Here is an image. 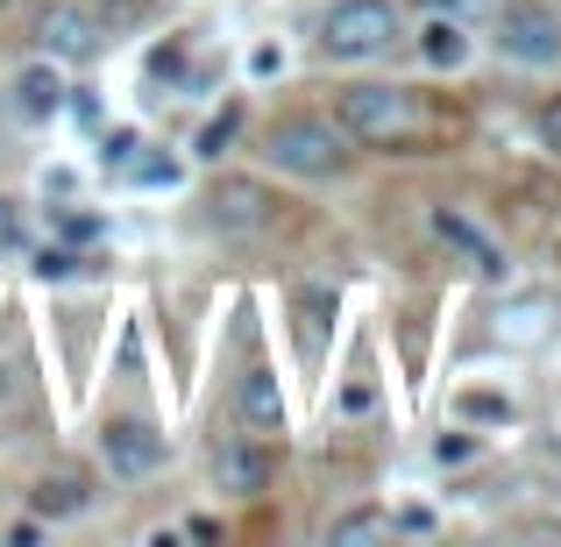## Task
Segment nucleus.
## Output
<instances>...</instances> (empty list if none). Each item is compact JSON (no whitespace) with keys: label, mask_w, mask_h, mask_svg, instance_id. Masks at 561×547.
I'll return each instance as SVG.
<instances>
[{"label":"nucleus","mask_w":561,"mask_h":547,"mask_svg":"<svg viewBox=\"0 0 561 547\" xmlns=\"http://www.w3.org/2000/svg\"><path fill=\"white\" fill-rule=\"evenodd\" d=\"M334 122L348 128V143H370V150H405V143L420 136V93H405V86H383V79L342 86V100H334Z\"/></svg>","instance_id":"1"},{"label":"nucleus","mask_w":561,"mask_h":547,"mask_svg":"<svg viewBox=\"0 0 561 547\" xmlns=\"http://www.w3.org/2000/svg\"><path fill=\"white\" fill-rule=\"evenodd\" d=\"M263 157L291 179H334L348 164V128L334 114H285V122L263 136Z\"/></svg>","instance_id":"2"},{"label":"nucleus","mask_w":561,"mask_h":547,"mask_svg":"<svg viewBox=\"0 0 561 547\" xmlns=\"http://www.w3.org/2000/svg\"><path fill=\"white\" fill-rule=\"evenodd\" d=\"M391 43H398V8L391 0H334L328 22H320V50L342 57V65L383 57Z\"/></svg>","instance_id":"3"},{"label":"nucleus","mask_w":561,"mask_h":547,"mask_svg":"<svg viewBox=\"0 0 561 547\" xmlns=\"http://www.w3.org/2000/svg\"><path fill=\"white\" fill-rule=\"evenodd\" d=\"M497 50H505L512 65H534V71L561 65V14L548 0H512V8L497 14Z\"/></svg>","instance_id":"4"},{"label":"nucleus","mask_w":561,"mask_h":547,"mask_svg":"<svg viewBox=\"0 0 561 547\" xmlns=\"http://www.w3.org/2000/svg\"><path fill=\"white\" fill-rule=\"evenodd\" d=\"M561 334V299L554 292H512L505 306H497L491 320V342L505 349V356H534V349H548Z\"/></svg>","instance_id":"5"},{"label":"nucleus","mask_w":561,"mask_h":547,"mask_svg":"<svg viewBox=\"0 0 561 547\" xmlns=\"http://www.w3.org/2000/svg\"><path fill=\"white\" fill-rule=\"evenodd\" d=\"M426 228H434V242L448 249L455 263H469L477 277H505V242H497V235L483 228V220H469L462 206H448V200H440L434 214H426Z\"/></svg>","instance_id":"6"},{"label":"nucleus","mask_w":561,"mask_h":547,"mask_svg":"<svg viewBox=\"0 0 561 547\" xmlns=\"http://www.w3.org/2000/svg\"><path fill=\"white\" fill-rule=\"evenodd\" d=\"M277 220V200L263 179H214V192H206V228L220 235H263Z\"/></svg>","instance_id":"7"},{"label":"nucleus","mask_w":561,"mask_h":547,"mask_svg":"<svg viewBox=\"0 0 561 547\" xmlns=\"http://www.w3.org/2000/svg\"><path fill=\"white\" fill-rule=\"evenodd\" d=\"M100 463H107V477L142 483V477H157V463H164V434H157L150 420H107L100 426Z\"/></svg>","instance_id":"8"},{"label":"nucleus","mask_w":561,"mask_h":547,"mask_svg":"<svg viewBox=\"0 0 561 547\" xmlns=\"http://www.w3.org/2000/svg\"><path fill=\"white\" fill-rule=\"evenodd\" d=\"M100 14L93 8H79V0H57V8H43V22H36V43H43V57H57V65H85V57L100 50Z\"/></svg>","instance_id":"9"},{"label":"nucleus","mask_w":561,"mask_h":547,"mask_svg":"<svg viewBox=\"0 0 561 547\" xmlns=\"http://www.w3.org/2000/svg\"><path fill=\"white\" fill-rule=\"evenodd\" d=\"M214 483L228 498H256L263 483H271V455H263L256 441H220L214 448Z\"/></svg>","instance_id":"10"},{"label":"nucleus","mask_w":561,"mask_h":547,"mask_svg":"<svg viewBox=\"0 0 561 547\" xmlns=\"http://www.w3.org/2000/svg\"><path fill=\"white\" fill-rule=\"evenodd\" d=\"M57 107H65V71H57V57H36V65L14 71V114H22V122H50Z\"/></svg>","instance_id":"11"},{"label":"nucleus","mask_w":561,"mask_h":547,"mask_svg":"<svg viewBox=\"0 0 561 547\" xmlns=\"http://www.w3.org/2000/svg\"><path fill=\"white\" fill-rule=\"evenodd\" d=\"M234 412H242L249 434H285V391H277L271 369H249V377L234 384Z\"/></svg>","instance_id":"12"},{"label":"nucleus","mask_w":561,"mask_h":547,"mask_svg":"<svg viewBox=\"0 0 561 547\" xmlns=\"http://www.w3.org/2000/svg\"><path fill=\"white\" fill-rule=\"evenodd\" d=\"M420 57H426L434 71H462V65H469V29H462V14H426Z\"/></svg>","instance_id":"13"},{"label":"nucleus","mask_w":561,"mask_h":547,"mask_svg":"<svg viewBox=\"0 0 561 547\" xmlns=\"http://www.w3.org/2000/svg\"><path fill=\"white\" fill-rule=\"evenodd\" d=\"M36 512H43V520H79V512H85V483L71 477V469L43 477L36 483Z\"/></svg>","instance_id":"14"},{"label":"nucleus","mask_w":561,"mask_h":547,"mask_svg":"<svg viewBox=\"0 0 561 547\" xmlns=\"http://www.w3.org/2000/svg\"><path fill=\"white\" fill-rule=\"evenodd\" d=\"M383 534H391V512H370V505H363V512H342V520L328 526L334 547H348V540H383Z\"/></svg>","instance_id":"15"},{"label":"nucleus","mask_w":561,"mask_h":547,"mask_svg":"<svg viewBox=\"0 0 561 547\" xmlns=\"http://www.w3.org/2000/svg\"><path fill=\"white\" fill-rule=\"evenodd\" d=\"M128 179H136V185H179L185 179V164H179V157H128Z\"/></svg>","instance_id":"16"},{"label":"nucleus","mask_w":561,"mask_h":547,"mask_svg":"<svg viewBox=\"0 0 561 547\" xmlns=\"http://www.w3.org/2000/svg\"><path fill=\"white\" fill-rule=\"evenodd\" d=\"M234 128H242V107H220L214 122L199 128V143H192V150H199V157H220V150L234 143Z\"/></svg>","instance_id":"17"},{"label":"nucleus","mask_w":561,"mask_h":547,"mask_svg":"<svg viewBox=\"0 0 561 547\" xmlns=\"http://www.w3.org/2000/svg\"><path fill=\"white\" fill-rule=\"evenodd\" d=\"M455 412H462V420H497V426H512V398H497V391H462V398H455Z\"/></svg>","instance_id":"18"},{"label":"nucleus","mask_w":561,"mask_h":547,"mask_svg":"<svg viewBox=\"0 0 561 547\" xmlns=\"http://www.w3.org/2000/svg\"><path fill=\"white\" fill-rule=\"evenodd\" d=\"M28 271H36L43 285H57V277H71V271H79V257H71L65 242H50V249H36V263H28Z\"/></svg>","instance_id":"19"},{"label":"nucleus","mask_w":561,"mask_h":547,"mask_svg":"<svg viewBox=\"0 0 561 547\" xmlns=\"http://www.w3.org/2000/svg\"><path fill=\"white\" fill-rule=\"evenodd\" d=\"M534 136H540V150H554L561 157V93L540 100V114H534Z\"/></svg>","instance_id":"20"},{"label":"nucleus","mask_w":561,"mask_h":547,"mask_svg":"<svg viewBox=\"0 0 561 547\" xmlns=\"http://www.w3.org/2000/svg\"><path fill=\"white\" fill-rule=\"evenodd\" d=\"M14 242H22V206H14V200H0V257H8Z\"/></svg>","instance_id":"21"},{"label":"nucleus","mask_w":561,"mask_h":547,"mask_svg":"<svg viewBox=\"0 0 561 547\" xmlns=\"http://www.w3.org/2000/svg\"><path fill=\"white\" fill-rule=\"evenodd\" d=\"M391 534H434V512H420V505L391 512Z\"/></svg>","instance_id":"22"},{"label":"nucleus","mask_w":561,"mask_h":547,"mask_svg":"<svg viewBox=\"0 0 561 547\" xmlns=\"http://www.w3.org/2000/svg\"><path fill=\"white\" fill-rule=\"evenodd\" d=\"M477 455V441H462V434H440L434 441V463H469Z\"/></svg>","instance_id":"23"},{"label":"nucleus","mask_w":561,"mask_h":547,"mask_svg":"<svg viewBox=\"0 0 561 547\" xmlns=\"http://www.w3.org/2000/svg\"><path fill=\"white\" fill-rule=\"evenodd\" d=\"M249 71H256V79H277V71H285V50H271V43L249 50Z\"/></svg>","instance_id":"24"},{"label":"nucleus","mask_w":561,"mask_h":547,"mask_svg":"<svg viewBox=\"0 0 561 547\" xmlns=\"http://www.w3.org/2000/svg\"><path fill=\"white\" fill-rule=\"evenodd\" d=\"M93 235H100L93 214H65V242H93Z\"/></svg>","instance_id":"25"},{"label":"nucleus","mask_w":561,"mask_h":547,"mask_svg":"<svg viewBox=\"0 0 561 547\" xmlns=\"http://www.w3.org/2000/svg\"><path fill=\"white\" fill-rule=\"evenodd\" d=\"M426 14H469V8H483V0H420Z\"/></svg>","instance_id":"26"},{"label":"nucleus","mask_w":561,"mask_h":547,"mask_svg":"<svg viewBox=\"0 0 561 547\" xmlns=\"http://www.w3.org/2000/svg\"><path fill=\"white\" fill-rule=\"evenodd\" d=\"M0 8H8V0H0Z\"/></svg>","instance_id":"27"}]
</instances>
